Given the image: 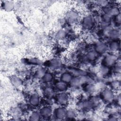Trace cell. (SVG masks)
I'll list each match as a JSON object with an SVG mask.
<instances>
[{
  "mask_svg": "<svg viewBox=\"0 0 121 121\" xmlns=\"http://www.w3.org/2000/svg\"><path fill=\"white\" fill-rule=\"evenodd\" d=\"M102 97L105 101L109 102L112 101L113 98V93L111 90L106 89L102 92Z\"/></svg>",
  "mask_w": 121,
  "mask_h": 121,
  "instance_id": "6da1fadb",
  "label": "cell"
},
{
  "mask_svg": "<svg viewBox=\"0 0 121 121\" xmlns=\"http://www.w3.org/2000/svg\"><path fill=\"white\" fill-rule=\"evenodd\" d=\"M115 60L116 58L115 56L112 55H109L107 56L104 59L105 63L108 66H111L113 65L115 62Z\"/></svg>",
  "mask_w": 121,
  "mask_h": 121,
  "instance_id": "7a4b0ae2",
  "label": "cell"
},
{
  "mask_svg": "<svg viewBox=\"0 0 121 121\" xmlns=\"http://www.w3.org/2000/svg\"><path fill=\"white\" fill-rule=\"evenodd\" d=\"M41 115L45 118L50 117L52 115V110L50 107H43L40 112Z\"/></svg>",
  "mask_w": 121,
  "mask_h": 121,
  "instance_id": "3957f363",
  "label": "cell"
},
{
  "mask_svg": "<svg viewBox=\"0 0 121 121\" xmlns=\"http://www.w3.org/2000/svg\"><path fill=\"white\" fill-rule=\"evenodd\" d=\"M57 101L60 104H65L68 101V96L65 94L61 93L57 95Z\"/></svg>",
  "mask_w": 121,
  "mask_h": 121,
  "instance_id": "277c9868",
  "label": "cell"
},
{
  "mask_svg": "<svg viewBox=\"0 0 121 121\" xmlns=\"http://www.w3.org/2000/svg\"><path fill=\"white\" fill-rule=\"evenodd\" d=\"M107 47L105 43H98L95 46V50L96 52L100 53H104L106 50Z\"/></svg>",
  "mask_w": 121,
  "mask_h": 121,
  "instance_id": "5b68a950",
  "label": "cell"
},
{
  "mask_svg": "<svg viewBox=\"0 0 121 121\" xmlns=\"http://www.w3.org/2000/svg\"><path fill=\"white\" fill-rule=\"evenodd\" d=\"M40 102V98L39 96L36 94L33 95L30 99V103L33 106H35L38 105Z\"/></svg>",
  "mask_w": 121,
  "mask_h": 121,
  "instance_id": "8992f818",
  "label": "cell"
},
{
  "mask_svg": "<svg viewBox=\"0 0 121 121\" xmlns=\"http://www.w3.org/2000/svg\"><path fill=\"white\" fill-rule=\"evenodd\" d=\"M93 24V20L90 17H85L83 21V26L86 28H90Z\"/></svg>",
  "mask_w": 121,
  "mask_h": 121,
  "instance_id": "52a82bcc",
  "label": "cell"
},
{
  "mask_svg": "<svg viewBox=\"0 0 121 121\" xmlns=\"http://www.w3.org/2000/svg\"><path fill=\"white\" fill-rule=\"evenodd\" d=\"M67 112L62 108H59L57 109L56 111V117L58 118L61 119L66 116Z\"/></svg>",
  "mask_w": 121,
  "mask_h": 121,
  "instance_id": "ba28073f",
  "label": "cell"
},
{
  "mask_svg": "<svg viewBox=\"0 0 121 121\" xmlns=\"http://www.w3.org/2000/svg\"><path fill=\"white\" fill-rule=\"evenodd\" d=\"M67 16L68 20L70 22L75 21V20L77 19L78 17V14L74 11H69L67 15Z\"/></svg>",
  "mask_w": 121,
  "mask_h": 121,
  "instance_id": "9c48e42d",
  "label": "cell"
},
{
  "mask_svg": "<svg viewBox=\"0 0 121 121\" xmlns=\"http://www.w3.org/2000/svg\"><path fill=\"white\" fill-rule=\"evenodd\" d=\"M61 81L65 83H68L70 82L72 80V77L71 75L69 73H64L61 75Z\"/></svg>",
  "mask_w": 121,
  "mask_h": 121,
  "instance_id": "30bf717a",
  "label": "cell"
},
{
  "mask_svg": "<svg viewBox=\"0 0 121 121\" xmlns=\"http://www.w3.org/2000/svg\"><path fill=\"white\" fill-rule=\"evenodd\" d=\"M56 86L58 90L61 91H63L66 90L67 88L66 83L63 82L62 81L58 82L56 85Z\"/></svg>",
  "mask_w": 121,
  "mask_h": 121,
  "instance_id": "8fae6325",
  "label": "cell"
},
{
  "mask_svg": "<svg viewBox=\"0 0 121 121\" xmlns=\"http://www.w3.org/2000/svg\"><path fill=\"white\" fill-rule=\"evenodd\" d=\"M4 8L7 11H10L13 9L14 4L11 1H6L4 4Z\"/></svg>",
  "mask_w": 121,
  "mask_h": 121,
  "instance_id": "7c38bea8",
  "label": "cell"
},
{
  "mask_svg": "<svg viewBox=\"0 0 121 121\" xmlns=\"http://www.w3.org/2000/svg\"><path fill=\"white\" fill-rule=\"evenodd\" d=\"M44 94L47 97L51 98L54 95V92L52 88L51 87H47L44 90Z\"/></svg>",
  "mask_w": 121,
  "mask_h": 121,
  "instance_id": "4fadbf2b",
  "label": "cell"
},
{
  "mask_svg": "<svg viewBox=\"0 0 121 121\" xmlns=\"http://www.w3.org/2000/svg\"><path fill=\"white\" fill-rule=\"evenodd\" d=\"M40 118V114L37 112H34L30 116V120L32 121H37Z\"/></svg>",
  "mask_w": 121,
  "mask_h": 121,
  "instance_id": "5bb4252c",
  "label": "cell"
},
{
  "mask_svg": "<svg viewBox=\"0 0 121 121\" xmlns=\"http://www.w3.org/2000/svg\"><path fill=\"white\" fill-rule=\"evenodd\" d=\"M110 35L112 38L116 39L118 38L119 36V33L117 30H114L110 33Z\"/></svg>",
  "mask_w": 121,
  "mask_h": 121,
  "instance_id": "9a60e30c",
  "label": "cell"
},
{
  "mask_svg": "<svg viewBox=\"0 0 121 121\" xmlns=\"http://www.w3.org/2000/svg\"><path fill=\"white\" fill-rule=\"evenodd\" d=\"M43 78L45 82H50L52 80V75L50 73H45L44 76L43 77Z\"/></svg>",
  "mask_w": 121,
  "mask_h": 121,
  "instance_id": "2e32d148",
  "label": "cell"
},
{
  "mask_svg": "<svg viewBox=\"0 0 121 121\" xmlns=\"http://www.w3.org/2000/svg\"><path fill=\"white\" fill-rule=\"evenodd\" d=\"M71 86H77L80 84V80L78 78H72V80L70 81Z\"/></svg>",
  "mask_w": 121,
  "mask_h": 121,
  "instance_id": "e0dca14e",
  "label": "cell"
},
{
  "mask_svg": "<svg viewBox=\"0 0 121 121\" xmlns=\"http://www.w3.org/2000/svg\"><path fill=\"white\" fill-rule=\"evenodd\" d=\"M11 82L15 86H18L20 84V80H19V78H18L17 77H14L12 78Z\"/></svg>",
  "mask_w": 121,
  "mask_h": 121,
  "instance_id": "ac0fdd59",
  "label": "cell"
},
{
  "mask_svg": "<svg viewBox=\"0 0 121 121\" xmlns=\"http://www.w3.org/2000/svg\"><path fill=\"white\" fill-rule=\"evenodd\" d=\"M96 53L94 52H89L87 55L88 59L91 60H95L96 58Z\"/></svg>",
  "mask_w": 121,
  "mask_h": 121,
  "instance_id": "d6986e66",
  "label": "cell"
},
{
  "mask_svg": "<svg viewBox=\"0 0 121 121\" xmlns=\"http://www.w3.org/2000/svg\"><path fill=\"white\" fill-rule=\"evenodd\" d=\"M45 74V72L44 70L43 69H39V70H38V71L36 72V76L39 77V78H41L44 76V74Z\"/></svg>",
  "mask_w": 121,
  "mask_h": 121,
  "instance_id": "ffe728a7",
  "label": "cell"
},
{
  "mask_svg": "<svg viewBox=\"0 0 121 121\" xmlns=\"http://www.w3.org/2000/svg\"><path fill=\"white\" fill-rule=\"evenodd\" d=\"M118 46H119V45H118V43L115 42L112 43L110 45V48L113 51H116V50H118Z\"/></svg>",
  "mask_w": 121,
  "mask_h": 121,
  "instance_id": "44dd1931",
  "label": "cell"
},
{
  "mask_svg": "<svg viewBox=\"0 0 121 121\" xmlns=\"http://www.w3.org/2000/svg\"><path fill=\"white\" fill-rule=\"evenodd\" d=\"M65 32L63 31V30H61V31H60L58 33H57V36L59 38H60V39H61V38H63L64 37H65Z\"/></svg>",
  "mask_w": 121,
  "mask_h": 121,
  "instance_id": "7402d4cb",
  "label": "cell"
},
{
  "mask_svg": "<svg viewBox=\"0 0 121 121\" xmlns=\"http://www.w3.org/2000/svg\"><path fill=\"white\" fill-rule=\"evenodd\" d=\"M66 115L69 118H73L75 116V112L72 110H70L69 111L67 112Z\"/></svg>",
  "mask_w": 121,
  "mask_h": 121,
  "instance_id": "603a6c76",
  "label": "cell"
},
{
  "mask_svg": "<svg viewBox=\"0 0 121 121\" xmlns=\"http://www.w3.org/2000/svg\"><path fill=\"white\" fill-rule=\"evenodd\" d=\"M97 4L102 7H105L108 4V1L105 0H100L97 1Z\"/></svg>",
  "mask_w": 121,
  "mask_h": 121,
  "instance_id": "cb8c5ba5",
  "label": "cell"
},
{
  "mask_svg": "<svg viewBox=\"0 0 121 121\" xmlns=\"http://www.w3.org/2000/svg\"><path fill=\"white\" fill-rule=\"evenodd\" d=\"M59 62L57 60H53L51 63V65L52 66V67H53L54 68L58 67L59 66Z\"/></svg>",
  "mask_w": 121,
  "mask_h": 121,
  "instance_id": "d4e9b609",
  "label": "cell"
}]
</instances>
